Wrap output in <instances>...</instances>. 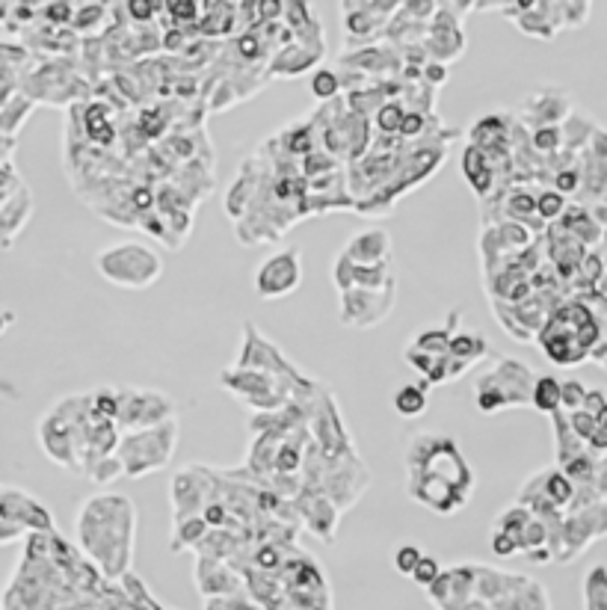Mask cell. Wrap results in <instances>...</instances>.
I'll return each mask as SVG.
<instances>
[{
	"label": "cell",
	"instance_id": "cell-1",
	"mask_svg": "<svg viewBox=\"0 0 607 610\" xmlns=\"http://www.w3.org/2000/svg\"><path fill=\"white\" fill-rule=\"evenodd\" d=\"M77 542L104 578L116 581L131 575L128 569L137 542L134 501L119 492H101L86 498L77 516Z\"/></svg>",
	"mask_w": 607,
	"mask_h": 610
},
{
	"label": "cell",
	"instance_id": "cell-2",
	"mask_svg": "<svg viewBox=\"0 0 607 610\" xmlns=\"http://www.w3.org/2000/svg\"><path fill=\"white\" fill-rule=\"evenodd\" d=\"M406 471L433 474V477L445 480L448 486H454L465 498H471V492L477 486L474 468L465 462L459 445L448 433H418L406 448Z\"/></svg>",
	"mask_w": 607,
	"mask_h": 610
},
{
	"label": "cell",
	"instance_id": "cell-3",
	"mask_svg": "<svg viewBox=\"0 0 607 610\" xmlns=\"http://www.w3.org/2000/svg\"><path fill=\"white\" fill-rule=\"evenodd\" d=\"M533 385H536V374L522 359L501 356L474 382V406L483 415H498L504 409L528 406L533 397Z\"/></svg>",
	"mask_w": 607,
	"mask_h": 610
},
{
	"label": "cell",
	"instance_id": "cell-4",
	"mask_svg": "<svg viewBox=\"0 0 607 610\" xmlns=\"http://www.w3.org/2000/svg\"><path fill=\"white\" fill-rule=\"evenodd\" d=\"M95 270L101 279H107L116 288L125 291H146L160 282L163 276V258L154 252L149 243L125 240L104 246L95 255Z\"/></svg>",
	"mask_w": 607,
	"mask_h": 610
},
{
	"label": "cell",
	"instance_id": "cell-5",
	"mask_svg": "<svg viewBox=\"0 0 607 610\" xmlns=\"http://www.w3.org/2000/svg\"><path fill=\"white\" fill-rule=\"evenodd\" d=\"M178 448V418L146 427V430H131L122 433L116 457L122 459L128 477H146L169 465V459Z\"/></svg>",
	"mask_w": 607,
	"mask_h": 610
},
{
	"label": "cell",
	"instance_id": "cell-6",
	"mask_svg": "<svg viewBox=\"0 0 607 610\" xmlns=\"http://www.w3.org/2000/svg\"><path fill=\"white\" fill-rule=\"evenodd\" d=\"M220 385L240 403L255 409V415L279 412L288 403H294V394H297V385H291L288 380L270 377L264 371H252V368H237V365L220 371Z\"/></svg>",
	"mask_w": 607,
	"mask_h": 610
},
{
	"label": "cell",
	"instance_id": "cell-7",
	"mask_svg": "<svg viewBox=\"0 0 607 610\" xmlns=\"http://www.w3.org/2000/svg\"><path fill=\"white\" fill-rule=\"evenodd\" d=\"M237 368H252V371H264L270 377L288 380L291 385H297V391L303 388L305 382H311V377H305L300 371V365L294 359H288L276 341H270L255 323H243V341H240V353H237Z\"/></svg>",
	"mask_w": 607,
	"mask_h": 610
},
{
	"label": "cell",
	"instance_id": "cell-8",
	"mask_svg": "<svg viewBox=\"0 0 607 610\" xmlns=\"http://www.w3.org/2000/svg\"><path fill=\"white\" fill-rule=\"evenodd\" d=\"M308 430H311V439L314 445L323 451L326 459L350 457L356 454V445L350 439V430L344 424V415L338 409V400L329 388L320 391L314 409H311V421H308Z\"/></svg>",
	"mask_w": 607,
	"mask_h": 610
},
{
	"label": "cell",
	"instance_id": "cell-9",
	"mask_svg": "<svg viewBox=\"0 0 607 610\" xmlns=\"http://www.w3.org/2000/svg\"><path fill=\"white\" fill-rule=\"evenodd\" d=\"M119 427L122 433L131 430H146V427H157L175 418V403L169 394L157 391V388H137V385H122L119 388Z\"/></svg>",
	"mask_w": 607,
	"mask_h": 610
},
{
	"label": "cell",
	"instance_id": "cell-10",
	"mask_svg": "<svg viewBox=\"0 0 607 610\" xmlns=\"http://www.w3.org/2000/svg\"><path fill=\"white\" fill-rule=\"evenodd\" d=\"M255 294L261 300H282L291 297L303 285V252L297 246L273 252L267 261L258 264L255 270Z\"/></svg>",
	"mask_w": 607,
	"mask_h": 610
},
{
	"label": "cell",
	"instance_id": "cell-11",
	"mask_svg": "<svg viewBox=\"0 0 607 610\" xmlns=\"http://www.w3.org/2000/svg\"><path fill=\"white\" fill-rule=\"evenodd\" d=\"M371 483V471L362 465L359 454H350V457L326 459V471H323V480H320V492L326 498L335 501V507L344 513L350 510L368 489Z\"/></svg>",
	"mask_w": 607,
	"mask_h": 610
},
{
	"label": "cell",
	"instance_id": "cell-12",
	"mask_svg": "<svg viewBox=\"0 0 607 610\" xmlns=\"http://www.w3.org/2000/svg\"><path fill=\"white\" fill-rule=\"evenodd\" d=\"M0 522L18 525L27 534H57V522H54L51 510L42 501H36L30 492L15 489L9 483L0 492Z\"/></svg>",
	"mask_w": 607,
	"mask_h": 610
},
{
	"label": "cell",
	"instance_id": "cell-13",
	"mask_svg": "<svg viewBox=\"0 0 607 610\" xmlns=\"http://www.w3.org/2000/svg\"><path fill=\"white\" fill-rule=\"evenodd\" d=\"M397 303V285H388L382 291H368V288H356L341 294V323L353 326V329H374L382 320L391 314V308Z\"/></svg>",
	"mask_w": 607,
	"mask_h": 610
},
{
	"label": "cell",
	"instance_id": "cell-14",
	"mask_svg": "<svg viewBox=\"0 0 607 610\" xmlns=\"http://www.w3.org/2000/svg\"><path fill=\"white\" fill-rule=\"evenodd\" d=\"M427 596L439 610H489L477 599V563H462L442 572Z\"/></svg>",
	"mask_w": 607,
	"mask_h": 610
},
{
	"label": "cell",
	"instance_id": "cell-15",
	"mask_svg": "<svg viewBox=\"0 0 607 610\" xmlns=\"http://www.w3.org/2000/svg\"><path fill=\"white\" fill-rule=\"evenodd\" d=\"M459 12L454 3H439L436 18L430 21V33L424 36V48L430 54V63H454L465 51V36H462V24H459Z\"/></svg>",
	"mask_w": 607,
	"mask_h": 610
},
{
	"label": "cell",
	"instance_id": "cell-16",
	"mask_svg": "<svg viewBox=\"0 0 607 610\" xmlns=\"http://www.w3.org/2000/svg\"><path fill=\"white\" fill-rule=\"evenodd\" d=\"M498 12L533 39H554L560 33L557 3L551 0H501Z\"/></svg>",
	"mask_w": 607,
	"mask_h": 610
},
{
	"label": "cell",
	"instance_id": "cell-17",
	"mask_svg": "<svg viewBox=\"0 0 607 610\" xmlns=\"http://www.w3.org/2000/svg\"><path fill=\"white\" fill-rule=\"evenodd\" d=\"M406 492L412 501L424 504L427 510H433L439 516H454L468 504V498L462 492H456L454 486H448L445 480H439L433 474H421V471H406Z\"/></svg>",
	"mask_w": 607,
	"mask_h": 610
},
{
	"label": "cell",
	"instance_id": "cell-18",
	"mask_svg": "<svg viewBox=\"0 0 607 610\" xmlns=\"http://www.w3.org/2000/svg\"><path fill=\"white\" fill-rule=\"evenodd\" d=\"M572 116V98L557 86H539L522 101V125L539 131L548 125H566Z\"/></svg>",
	"mask_w": 607,
	"mask_h": 610
},
{
	"label": "cell",
	"instance_id": "cell-19",
	"mask_svg": "<svg viewBox=\"0 0 607 610\" xmlns=\"http://www.w3.org/2000/svg\"><path fill=\"white\" fill-rule=\"evenodd\" d=\"M536 344L539 350L554 362V365H563V368H575L581 365L584 359H590L593 353L578 341V335L572 329H566L560 320L548 317V323L542 326V332L536 335Z\"/></svg>",
	"mask_w": 607,
	"mask_h": 610
},
{
	"label": "cell",
	"instance_id": "cell-20",
	"mask_svg": "<svg viewBox=\"0 0 607 610\" xmlns=\"http://www.w3.org/2000/svg\"><path fill=\"white\" fill-rule=\"evenodd\" d=\"M294 513L303 516L308 531L317 536L320 542H332V539H335V528H338L341 510H338L335 501L326 498L320 489H303V495L294 501Z\"/></svg>",
	"mask_w": 607,
	"mask_h": 610
},
{
	"label": "cell",
	"instance_id": "cell-21",
	"mask_svg": "<svg viewBox=\"0 0 607 610\" xmlns=\"http://www.w3.org/2000/svg\"><path fill=\"white\" fill-rule=\"evenodd\" d=\"M196 587L205 599H226L243 590L240 572L231 569L226 560L196 557Z\"/></svg>",
	"mask_w": 607,
	"mask_h": 610
},
{
	"label": "cell",
	"instance_id": "cell-22",
	"mask_svg": "<svg viewBox=\"0 0 607 610\" xmlns=\"http://www.w3.org/2000/svg\"><path fill=\"white\" fill-rule=\"evenodd\" d=\"M400 51L394 48H380V45H371V48H362V51H344L338 57V66L341 69H353V72H362V75H394L406 69L403 57H397Z\"/></svg>",
	"mask_w": 607,
	"mask_h": 610
},
{
	"label": "cell",
	"instance_id": "cell-23",
	"mask_svg": "<svg viewBox=\"0 0 607 610\" xmlns=\"http://www.w3.org/2000/svg\"><path fill=\"white\" fill-rule=\"evenodd\" d=\"M528 584H531V578H525V575L498 572V569H492V566L477 563V599H480L486 608H495L498 602L516 596V593L525 590Z\"/></svg>",
	"mask_w": 607,
	"mask_h": 610
},
{
	"label": "cell",
	"instance_id": "cell-24",
	"mask_svg": "<svg viewBox=\"0 0 607 610\" xmlns=\"http://www.w3.org/2000/svg\"><path fill=\"white\" fill-rule=\"evenodd\" d=\"M353 264L362 267H374V264H385L391 261V234L385 229H365L353 234L347 240V246L341 249Z\"/></svg>",
	"mask_w": 607,
	"mask_h": 610
},
{
	"label": "cell",
	"instance_id": "cell-25",
	"mask_svg": "<svg viewBox=\"0 0 607 610\" xmlns=\"http://www.w3.org/2000/svg\"><path fill=\"white\" fill-rule=\"evenodd\" d=\"M459 166H462L465 184L474 190V196H477L480 202H486V199L498 190V172H495V166H492V160L486 157V152H480L477 146L468 143V146L462 149Z\"/></svg>",
	"mask_w": 607,
	"mask_h": 610
},
{
	"label": "cell",
	"instance_id": "cell-26",
	"mask_svg": "<svg viewBox=\"0 0 607 610\" xmlns=\"http://www.w3.org/2000/svg\"><path fill=\"white\" fill-rule=\"evenodd\" d=\"M326 48H314V45H305V42H294L282 51H276V57L270 60L267 66V77H297L308 72L311 66H317L323 60Z\"/></svg>",
	"mask_w": 607,
	"mask_h": 610
},
{
	"label": "cell",
	"instance_id": "cell-27",
	"mask_svg": "<svg viewBox=\"0 0 607 610\" xmlns=\"http://www.w3.org/2000/svg\"><path fill=\"white\" fill-rule=\"evenodd\" d=\"M33 193H30V187L24 184L15 196H9V199H3L0 202V229H3V249H12V243H15V237L24 231V226H27V220L33 217Z\"/></svg>",
	"mask_w": 607,
	"mask_h": 610
},
{
	"label": "cell",
	"instance_id": "cell-28",
	"mask_svg": "<svg viewBox=\"0 0 607 610\" xmlns=\"http://www.w3.org/2000/svg\"><path fill=\"white\" fill-rule=\"evenodd\" d=\"M427 406H430V382L424 380L421 385H400L397 391H394V412L400 415V418H421L424 412H427Z\"/></svg>",
	"mask_w": 607,
	"mask_h": 610
},
{
	"label": "cell",
	"instance_id": "cell-29",
	"mask_svg": "<svg viewBox=\"0 0 607 610\" xmlns=\"http://www.w3.org/2000/svg\"><path fill=\"white\" fill-rule=\"evenodd\" d=\"M531 406L542 415H557L563 409V380L551 377V374H542L536 377V385H533V397Z\"/></svg>",
	"mask_w": 607,
	"mask_h": 610
},
{
	"label": "cell",
	"instance_id": "cell-30",
	"mask_svg": "<svg viewBox=\"0 0 607 610\" xmlns=\"http://www.w3.org/2000/svg\"><path fill=\"white\" fill-rule=\"evenodd\" d=\"M36 110V101L30 98V95H24V92H18L12 101H6V104H0V134L3 137H15L18 134V128L27 122V116Z\"/></svg>",
	"mask_w": 607,
	"mask_h": 610
},
{
	"label": "cell",
	"instance_id": "cell-31",
	"mask_svg": "<svg viewBox=\"0 0 607 610\" xmlns=\"http://www.w3.org/2000/svg\"><path fill=\"white\" fill-rule=\"evenodd\" d=\"M211 534V525L205 522V516H193L184 522H172V542L169 551H184V548H199L202 539Z\"/></svg>",
	"mask_w": 607,
	"mask_h": 610
},
{
	"label": "cell",
	"instance_id": "cell-32",
	"mask_svg": "<svg viewBox=\"0 0 607 610\" xmlns=\"http://www.w3.org/2000/svg\"><path fill=\"white\" fill-rule=\"evenodd\" d=\"M545 495L554 507H572L575 498H578V483L560 471V468H548L545 471Z\"/></svg>",
	"mask_w": 607,
	"mask_h": 610
},
{
	"label": "cell",
	"instance_id": "cell-33",
	"mask_svg": "<svg viewBox=\"0 0 607 610\" xmlns=\"http://www.w3.org/2000/svg\"><path fill=\"white\" fill-rule=\"evenodd\" d=\"M489 353H492L489 338L480 335V332H459V335H454V341H451V356L462 359V362H468V365L483 362Z\"/></svg>",
	"mask_w": 607,
	"mask_h": 610
},
{
	"label": "cell",
	"instance_id": "cell-34",
	"mask_svg": "<svg viewBox=\"0 0 607 610\" xmlns=\"http://www.w3.org/2000/svg\"><path fill=\"white\" fill-rule=\"evenodd\" d=\"M83 116H86V119H83V131H86V137H89L92 143H113V140H116V128H113L110 113H107V107H104L101 101L89 104Z\"/></svg>",
	"mask_w": 607,
	"mask_h": 610
},
{
	"label": "cell",
	"instance_id": "cell-35",
	"mask_svg": "<svg viewBox=\"0 0 607 610\" xmlns=\"http://www.w3.org/2000/svg\"><path fill=\"white\" fill-rule=\"evenodd\" d=\"M584 610H607V563H596L584 575Z\"/></svg>",
	"mask_w": 607,
	"mask_h": 610
},
{
	"label": "cell",
	"instance_id": "cell-36",
	"mask_svg": "<svg viewBox=\"0 0 607 610\" xmlns=\"http://www.w3.org/2000/svg\"><path fill=\"white\" fill-rule=\"evenodd\" d=\"M533 522V513L528 510V507H522V504H513V507H507L495 522H492V531H504V534H510L516 542L522 539V534H525V528Z\"/></svg>",
	"mask_w": 607,
	"mask_h": 610
},
{
	"label": "cell",
	"instance_id": "cell-37",
	"mask_svg": "<svg viewBox=\"0 0 607 610\" xmlns=\"http://www.w3.org/2000/svg\"><path fill=\"white\" fill-rule=\"evenodd\" d=\"M279 143H282V149L288 154H294V157H308L311 152V146H314V122H308V125H291L288 131H282L279 134Z\"/></svg>",
	"mask_w": 607,
	"mask_h": 610
},
{
	"label": "cell",
	"instance_id": "cell-38",
	"mask_svg": "<svg viewBox=\"0 0 607 610\" xmlns=\"http://www.w3.org/2000/svg\"><path fill=\"white\" fill-rule=\"evenodd\" d=\"M406 113H409V110H406L400 101H388V104H382L380 110L374 113V125H377L380 137H400Z\"/></svg>",
	"mask_w": 607,
	"mask_h": 610
},
{
	"label": "cell",
	"instance_id": "cell-39",
	"mask_svg": "<svg viewBox=\"0 0 607 610\" xmlns=\"http://www.w3.org/2000/svg\"><path fill=\"white\" fill-rule=\"evenodd\" d=\"M566 208H569V202H566V196H563L560 190H554V187H542V190H539V196H536V214H539L542 223L563 220Z\"/></svg>",
	"mask_w": 607,
	"mask_h": 610
},
{
	"label": "cell",
	"instance_id": "cell-40",
	"mask_svg": "<svg viewBox=\"0 0 607 610\" xmlns=\"http://www.w3.org/2000/svg\"><path fill=\"white\" fill-rule=\"evenodd\" d=\"M451 341H454V335L442 326V329H421L409 344L424 350V353H430V356H448L451 353Z\"/></svg>",
	"mask_w": 607,
	"mask_h": 610
},
{
	"label": "cell",
	"instance_id": "cell-41",
	"mask_svg": "<svg viewBox=\"0 0 607 610\" xmlns=\"http://www.w3.org/2000/svg\"><path fill=\"white\" fill-rule=\"evenodd\" d=\"M308 89H311V95L317 101H335L341 95L344 83H341V75L335 69H317L308 80Z\"/></svg>",
	"mask_w": 607,
	"mask_h": 610
},
{
	"label": "cell",
	"instance_id": "cell-42",
	"mask_svg": "<svg viewBox=\"0 0 607 610\" xmlns=\"http://www.w3.org/2000/svg\"><path fill=\"white\" fill-rule=\"evenodd\" d=\"M531 143L539 157L551 160L554 154L563 152V125H548V128H539V131H531Z\"/></svg>",
	"mask_w": 607,
	"mask_h": 610
},
{
	"label": "cell",
	"instance_id": "cell-43",
	"mask_svg": "<svg viewBox=\"0 0 607 610\" xmlns=\"http://www.w3.org/2000/svg\"><path fill=\"white\" fill-rule=\"evenodd\" d=\"M593 6L590 3H557V15H560V30H578L590 21Z\"/></svg>",
	"mask_w": 607,
	"mask_h": 610
},
{
	"label": "cell",
	"instance_id": "cell-44",
	"mask_svg": "<svg viewBox=\"0 0 607 610\" xmlns=\"http://www.w3.org/2000/svg\"><path fill=\"white\" fill-rule=\"evenodd\" d=\"M83 474H86L89 480H95V483H113L119 474H125V465H122V459L113 454V457L95 459Z\"/></svg>",
	"mask_w": 607,
	"mask_h": 610
},
{
	"label": "cell",
	"instance_id": "cell-45",
	"mask_svg": "<svg viewBox=\"0 0 607 610\" xmlns=\"http://www.w3.org/2000/svg\"><path fill=\"white\" fill-rule=\"evenodd\" d=\"M110 9L113 6H107V3H80L77 6V15H75V30H92V27H98L107 15H110Z\"/></svg>",
	"mask_w": 607,
	"mask_h": 610
},
{
	"label": "cell",
	"instance_id": "cell-46",
	"mask_svg": "<svg viewBox=\"0 0 607 610\" xmlns=\"http://www.w3.org/2000/svg\"><path fill=\"white\" fill-rule=\"evenodd\" d=\"M421 560H424V551H421L418 545H412V542L394 548V569H397L400 575H409V578H412V572L418 569Z\"/></svg>",
	"mask_w": 607,
	"mask_h": 610
},
{
	"label": "cell",
	"instance_id": "cell-47",
	"mask_svg": "<svg viewBox=\"0 0 607 610\" xmlns=\"http://www.w3.org/2000/svg\"><path fill=\"white\" fill-rule=\"evenodd\" d=\"M166 15L175 24L199 21L202 18V3H196V0H166Z\"/></svg>",
	"mask_w": 607,
	"mask_h": 610
},
{
	"label": "cell",
	"instance_id": "cell-48",
	"mask_svg": "<svg viewBox=\"0 0 607 610\" xmlns=\"http://www.w3.org/2000/svg\"><path fill=\"white\" fill-rule=\"evenodd\" d=\"M403 359H406V365H409L415 374H421L424 380H430V377H433L436 362H439V356H430V353H424V350H418V347H412V344L403 350Z\"/></svg>",
	"mask_w": 607,
	"mask_h": 610
},
{
	"label": "cell",
	"instance_id": "cell-49",
	"mask_svg": "<svg viewBox=\"0 0 607 610\" xmlns=\"http://www.w3.org/2000/svg\"><path fill=\"white\" fill-rule=\"evenodd\" d=\"M75 15V3H66V0L42 3V21H48V24H75Z\"/></svg>",
	"mask_w": 607,
	"mask_h": 610
},
{
	"label": "cell",
	"instance_id": "cell-50",
	"mask_svg": "<svg viewBox=\"0 0 607 610\" xmlns=\"http://www.w3.org/2000/svg\"><path fill=\"white\" fill-rule=\"evenodd\" d=\"M587 394H590V388L581 380H563V409H566V415L581 412L584 403H587Z\"/></svg>",
	"mask_w": 607,
	"mask_h": 610
},
{
	"label": "cell",
	"instance_id": "cell-51",
	"mask_svg": "<svg viewBox=\"0 0 607 610\" xmlns=\"http://www.w3.org/2000/svg\"><path fill=\"white\" fill-rule=\"evenodd\" d=\"M439 578H442V566H439V560H436L433 554H424V560H421L418 569L412 572V581H415L418 587L430 590Z\"/></svg>",
	"mask_w": 607,
	"mask_h": 610
},
{
	"label": "cell",
	"instance_id": "cell-52",
	"mask_svg": "<svg viewBox=\"0 0 607 610\" xmlns=\"http://www.w3.org/2000/svg\"><path fill=\"white\" fill-rule=\"evenodd\" d=\"M125 12H128L131 21H143V24H149V21H154L160 12H166V3H154V0H128V3H125Z\"/></svg>",
	"mask_w": 607,
	"mask_h": 610
},
{
	"label": "cell",
	"instance_id": "cell-53",
	"mask_svg": "<svg viewBox=\"0 0 607 610\" xmlns=\"http://www.w3.org/2000/svg\"><path fill=\"white\" fill-rule=\"evenodd\" d=\"M566 418H569V427L575 430V436H578L584 445H587V442L596 436V430H599V421H596L590 412H584V409H581V412H572V415H566Z\"/></svg>",
	"mask_w": 607,
	"mask_h": 610
},
{
	"label": "cell",
	"instance_id": "cell-54",
	"mask_svg": "<svg viewBox=\"0 0 607 610\" xmlns=\"http://www.w3.org/2000/svg\"><path fill=\"white\" fill-rule=\"evenodd\" d=\"M427 134V116L424 110H409L406 119H403V131H400V140H418Z\"/></svg>",
	"mask_w": 607,
	"mask_h": 610
},
{
	"label": "cell",
	"instance_id": "cell-55",
	"mask_svg": "<svg viewBox=\"0 0 607 610\" xmlns=\"http://www.w3.org/2000/svg\"><path fill=\"white\" fill-rule=\"evenodd\" d=\"M489 548H492V554H498V557H516V554L522 551L519 542L510 534H504V531H492Z\"/></svg>",
	"mask_w": 607,
	"mask_h": 610
},
{
	"label": "cell",
	"instance_id": "cell-56",
	"mask_svg": "<svg viewBox=\"0 0 607 610\" xmlns=\"http://www.w3.org/2000/svg\"><path fill=\"white\" fill-rule=\"evenodd\" d=\"M205 610H264L261 605H255L246 596H226V599H208Z\"/></svg>",
	"mask_w": 607,
	"mask_h": 610
},
{
	"label": "cell",
	"instance_id": "cell-57",
	"mask_svg": "<svg viewBox=\"0 0 607 610\" xmlns=\"http://www.w3.org/2000/svg\"><path fill=\"white\" fill-rule=\"evenodd\" d=\"M9 18H18L21 24H30L36 18H42V3H12V15Z\"/></svg>",
	"mask_w": 607,
	"mask_h": 610
},
{
	"label": "cell",
	"instance_id": "cell-58",
	"mask_svg": "<svg viewBox=\"0 0 607 610\" xmlns=\"http://www.w3.org/2000/svg\"><path fill=\"white\" fill-rule=\"evenodd\" d=\"M607 406V391L605 388H590L587 394V403H584V412H590L593 418H599Z\"/></svg>",
	"mask_w": 607,
	"mask_h": 610
},
{
	"label": "cell",
	"instance_id": "cell-59",
	"mask_svg": "<svg viewBox=\"0 0 607 610\" xmlns=\"http://www.w3.org/2000/svg\"><path fill=\"white\" fill-rule=\"evenodd\" d=\"M445 80H448V66H445V63H427V66H424V83L442 86Z\"/></svg>",
	"mask_w": 607,
	"mask_h": 610
},
{
	"label": "cell",
	"instance_id": "cell-60",
	"mask_svg": "<svg viewBox=\"0 0 607 610\" xmlns=\"http://www.w3.org/2000/svg\"><path fill=\"white\" fill-rule=\"evenodd\" d=\"M459 320H462V311H459V308L448 311V317H445V329H448L451 335H459Z\"/></svg>",
	"mask_w": 607,
	"mask_h": 610
},
{
	"label": "cell",
	"instance_id": "cell-61",
	"mask_svg": "<svg viewBox=\"0 0 607 610\" xmlns=\"http://www.w3.org/2000/svg\"><path fill=\"white\" fill-rule=\"evenodd\" d=\"M596 421H599V427H602V430H605V433H607V406H605V412H602V415H599Z\"/></svg>",
	"mask_w": 607,
	"mask_h": 610
}]
</instances>
